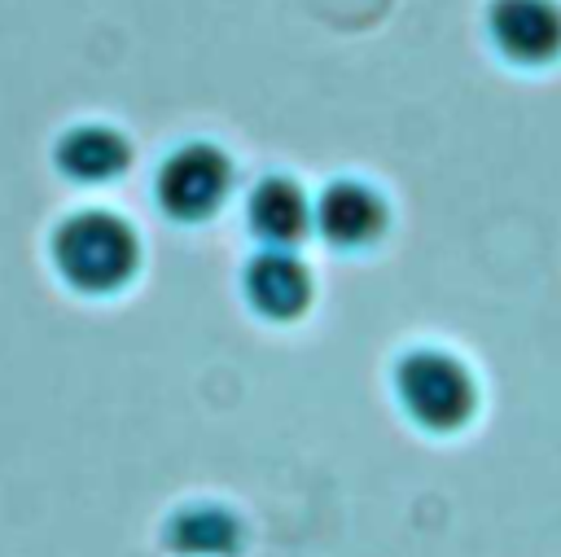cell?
Instances as JSON below:
<instances>
[{"label": "cell", "instance_id": "obj_1", "mask_svg": "<svg viewBox=\"0 0 561 557\" xmlns=\"http://www.w3.org/2000/svg\"><path fill=\"white\" fill-rule=\"evenodd\" d=\"M48 254L61 272V281L79 294H110L131 281L140 263V241L127 219L110 211H75L53 228Z\"/></svg>", "mask_w": 561, "mask_h": 557}, {"label": "cell", "instance_id": "obj_2", "mask_svg": "<svg viewBox=\"0 0 561 557\" xmlns=\"http://www.w3.org/2000/svg\"><path fill=\"white\" fill-rule=\"evenodd\" d=\"M394 399L399 408L434 434L460 430L478 408L473 373L443 346H416L394 364Z\"/></svg>", "mask_w": 561, "mask_h": 557}, {"label": "cell", "instance_id": "obj_3", "mask_svg": "<svg viewBox=\"0 0 561 557\" xmlns=\"http://www.w3.org/2000/svg\"><path fill=\"white\" fill-rule=\"evenodd\" d=\"M232 189V162L219 145L210 140H184L180 149H171L153 175V197L158 206L180 219V224H197L210 219L219 211V202Z\"/></svg>", "mask_w": 561, "mask_h": 557}, {"label": "cell", "instance_id": "obj_4", "mask_svg": "<svg viewBox=\"0 0 561 557\" xmlns=\"http://www.w3.org/2000/svg\"><path fill=\"white\" fill-rule=\"evenodd\" d=\"M486 35L500 57L517 66H548L561 53V4L557 0H491Z\"/></svg>", "mask_w": 561, "mask_h": 557}, {"label": "cell", "instance_id": "obj_5", "mask_svg": "<svg viewBox=\"0 0 561 557\" xmlns=\"http://www.w3.org/2000/svg\"><path fill=\"white\" fill-rule=\"evenodd\" d=\"M311 224H316V232L329 246L355 250V246H368V241L381 237V228H386V202H381L377 189H368L359 180H333L316 197Z\"/></svg>", "mask_w": 561, "mask_h": 557}, {"label": "cell", "instance_id": "obj_6", "mask_svg": "<svg viewBox=\"0 0 561 557\" xmlns=\"http://www.w3.org/2000/svg\"><path fill=\"white\" fill-rule=\"evenodd\" d=\"M245 303L267 320H294L311 303V276L289 250H259L241 272Z\"/></svg>", "mask_w": 561, "mask_h": 557}, {"label": "cell", "instance_id": "obj_7", "mask_svg": "<svg viewBox=\"0 0 561 557\" xmlns=\"http://www.w3.org/2000/svg\"><path fill=\"white\" fill-rule=\"evenodd\" d=\"M245 228L267 250H289L311 228V202L307 193L285 175H263L245 197Z\"/></svg>", "mask_w": 561, "mask_h": 557}, {"label": "cell", "instance_id": "obj_8", "mask_svg": "<svg viewBox=\"0 0 561 557\" xmlns=\"http://www.w3.org/2000/svg\"><path fill=\"white\" fill-rule=\"evenodd\" d=\"M53 158H57L61 175H70L79 184H101V180H114L131 162V145L123 132H114L105 123H79L57 140Z\"/></svg>", "mask_w": 561, "mask_h": 557}, {"label": "cell", "instance_id": "obj_9", "mask_svg": "<svg viewBox=\"0 0 561 557\" xmlns=\"http://www.w3.org/2000/svg\"><path fill=\"white\" fill-rule=\"evenodd\" d=\"M167 544L180 557H232L241 548V522L219 504H184L167 522Z\"/></svg>", "mask_w": 561, "mask_h": 557}]
</instances>
